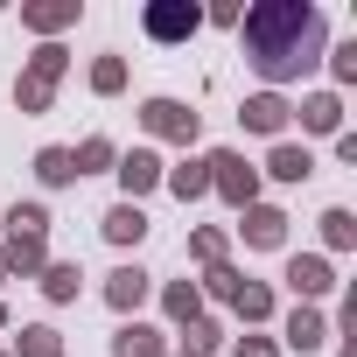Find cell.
<instances>
[{
    "mask_svg": "<svg viewBox=\"0 0 357 357\" xmlns=\"http://www.w3.org/2000/svg\"><path fill=\"white\" fill-rule=\"evenodd\" d=\"M245 50H252L266 84H287L322 56V15L308 0H266V8L245 15Z\"/></svg>",
    "mask_w": 357,
    "mask_h": 357,
    "instance_id": "obj_1",
    "label": "cell"
},
{
    "mask_svg": "<svg viewBox=\"0 0 357 357\" xmlns=\"http://www.w3.org/2000/svg\"><path fill=\"white\" fill-rule=\"evenodd\" d=\"M204 161H211V190H218L231 211H252V204H259V168H252L245 154L218 147V154H204Z\"/></svg>",
    "mask_w": 357,
    "mask_h": 357,
    "instance_id": "obj_2",
    "label": "cell"
},
{
    "mask_svg": "<svg viewBox=\"0 0 357 357\" xmlns=\"http://www.w3.org/2000/svg\"><path fill=\"white\" fill-rule=\"evenodd\" d=\"M70 70V56L56 50V43H43L36 56H29V70H22V84H15V98H22V112H50V98H56V77Z\"/></svg>",
    "mask_w": 357,
    "mask_h": 357,
    "instance_id": "obj_3",
    "label": "cell"
},
{
    "mask_svg": "<svg viewBox=\"0 0 357 357\" xmlns=\"http://www.w3.org/2000/svg\"><path fill=\"white\" fill-rule=\"evenodd\" d=\"M140 126H147L154 140H183V147L197 140V112H190L183 98H147V105H140Z\"/></svg>",
    "mask_w": 357,
    "mask_h": 357,
    "instance_id": "obj_4",
    "label": "cell"
},
{
    "mask_svg": "<svg viewBox=\"0 0 357 357\" xmlns=\"http://www.w3.org/2000/svg\"><path fill=\"white\" fill-rule=\"evenodd\" d=\"M197 22H204V8H190V0H154L147 8V36L154 43H183Z\"/></svg>",
    "mask_w": 357,
    "mask_h": 357,
    "instance_id": "obj_5",
    "label": "cell"
},
{
    "mask_svg": "<svg viewBox=\"0 0 357 357\" xmlns=\"http://www.w3.org/2000/svg\"><path fill=\"white\" fill-rule=\"evenodd\" d=\"M154 183H161V154H154V147L119 154V190H126V204H133V197H147Z\"/></svg>",
    "mask_w": 357,
    "mask_h": 357,
    "instance_id": "obj_6",
    "label": "cell"
},
{
    "mask_svg": "<svg viewBox=\"0 0 357 357\" xmlns=\"http://www.w3.org/2000/svg\"><path fill=\"white\" fill-rule=\"evenodd\" d=\"M287 287H294L301 301H315V294H329V287H336V273H329V259L294 252V259H287Z\"/></svg>",
    "mask_w": 357,
    "mask_h": 357,
    "instance_id": "obj_7",
    "label": "cell"
},
{
    "mask_svg": "<svg viewBox=\"0 0 357 357\" xmlns=\"http://www.w3.org/2000/svg\"><path fill=\"white\" fill-rule=\"evenodd\" d=\"M238 218H245V225H238V231H245V245H259V252H273V245L287 238V218H280L273 204H252V211H238Z\"/></svg>",
    "mask_w": 357,
    "mask_h": 357,
    "instance_id": "obj_8",
    "label": "cell"
},
{
    "mask_svg": "<svg viewBox=\"0 0 357 357\" xmlns=\"http://www.w3.org/2000/svg\"><path fill=\"white\" fill-rule=\"evenodd\" d=\"M43 266H50L43 238H29V231H8V252H0V273H43Z\"/></svg>",
    "mask_w": 357,
    "mask_h": 357,
    "instance_id": "obj_9",
    "label": "cell"
},
{
    "mask_svg": "<svg viewBox=\"0 0 357 357\" xmlns=\"http://www.w3.org/2000/svg\"><path fill=\"white\" fill-rule=\"evenodd\" d=\"M112 357H168V336L147 329V322H126V329L112 336Z\"/></svg>",
    "mask_w": 357,
    "mask_h": 357,
    "instance_id": "obj_10",
    "label": "cell"
},
{
    "mask_svg": "<svg viewBox=\"0 0 357 357\" xmlns=\"http://www.w3.org/2000/svg\"><path fill=\"white\" fill-rule=\"evenodd\" d=\"M238 119H245L252 133H280V126H287V98H280V91H259V98H245Z\"/></svg>",
    "mask_w": 357,
    "mask_h": 357,
    "instance_id": "obj_11",
    "label": "cell"
},
{
    "mask_svg": "<svg viewBox=\"0 0 357 357\" xmlns=\"http://www.w3.org/2000/svg\"><path fill=\"white\" fill-rule=\"evenodd\" d=\"M105 238H112V245H140V238H147V211H140V204H112V211H105Z\"/></svg>",
    "mask_w": 357,
    "mask_h": 357,
    "instance_id": "obj_12",
    "label": "cell"
},
{
    "mask_svg": "<svg viewBox=\"0 0 357 357\" xmlns=\"http://www.w3.org/2000/svg\"><path fill=\"white\" fill-rule=\"evenodd\" d=\"M105 301H112L119 315H133V308L147 301V273H140V266H119V273L105 280Z\"/></svg>",
    "mask_w": 357,
    "mask_h": 357,
    "instance_id": "obj_13",
    "label": "cell"
},
{
    "mask_svg": "<svg viewBox=\"0 0 357 357\" xmlns=\"http://www.w3.org/2000/svg\"><path fill=\"white\" fill-rule=\"evenodd\" d=\"M22 22H29L36 36H56V29L77 22V0H36V8H22Z\"/></svg>",
    "mask_w": 357,
    "mask_h": 357,
    "instance_id": "obj_14",
    "label": "cell"
},
{
    "mask_svg": "<svg viewBox=\"0 0 357 357\" xmlns=\"http://www.w3.org/2000/svg\"><path fill=\"white\" fill-rule=\"evenodd\" d=\"M266 175H280V183H308V175H315V161H308V147L280 140V147H273V161H266Z\"/></svg>",
    "mask_w": 357,
    "mask_h": 357,
    "instance_id": "obj_15",
    "label": "cell"
},
{
    "mask_svg": "<svg viewBox=\"0 0 357 357\" xmlns=\"http://www.w3.org/2000/svg\"><path fill=\"white\" fill-rule=\"evenodd\" d=\"M301 126H308V133H336V126H343V98H336V91H315V98L301 105Z\"/></svg>",
    "mask_w": 357,
    "mask_h": 357,
    "instance_id": "obj_16",
    "label": "cell"
},
{
    "mask_svg": "<svg viewBox=\"0 0 357 357\" xmlns=\"http://www.w3.org/2000/svg\"><path fill=\"white\" fill-rule=\"evenodd\" d=\"M322 336H329V322H322V308H308V301H301V308L287 315V343H294V350H315Z\"/></svg>",
    "mask_w": 357,
    "mask_h": 357,
    "instance_id": "obj_17",
    "label": "cell"
},
{
    "mask_svg": "<svg viewBox=\"0 0 357 357\" xmlns=\"http://www.w3.org/2000/svg\"><path fill=\"white\" fill-rule=\"evenodd\" d=\"M161 183H168L175 197H183V204H190V197H204V190H211V161H183V168H168Z\"/></svg>",
    "mask_w": 357,
    "mask_h": 357,
    "instance_id": "obj_18",
    "label": "cell"
},
{
    "mask_svg": "<svg viewBox=\"0 0 357 357\" xmlns=\"http://www.w3.org/2000/svg\"><path fill=\"white\" fill-rule=\"evenodd\" d=\"M15 357H63V336H56L50 322H29V329L15 336Z\"/></svg>",
    "mask_w": 357,
    "mask_h": 357,
    "instance_id": "obj_19",
    "label": "cell"
},
{
    "mask_svg": "<svg viewBox=\"0 0 357 357\" xmlns=\"http://www.w3.org/2000/svg\"><path fill=\"white\" fill-rule=\"evenodd\" d=\"M161 308H168V315H175V322H183V329H190V322H197V315H204V294H197V280H175V287H168V294H161Z\"/></svg>",
    "mask_w": 357,
    "mask_h": 357,
    "instance_id": "obj_20",
    "label": "cell"
},
{
    "mask_svg": "<svg viewBox=\"0 0 357 357\" xmlns=\"http://www.w3.org/2000/svg\"><path fill=\"white\" fill-rule=\"evenodd\" d=\"M231 308H238L245 322H266V315H273V287H259V280H238V294H231Z\"/></svg>",
    "mask_w": 357,
    "mask_h": 357,
    "instance_id": "obj_21",
    "label": "cell"
},
{
    "mask_svg": "<svg viewBox=\"0 0 357 357\" xmlns=\"http://www.w3.org/2000/svg\"><path fill=\"white\" fill-rule=\"evenodd\" d=\"M36 175H43L50 190H63L70 175H77V161H70V147H43V154H36Z\"/></svg>",
    "mask_w": 357,
    "mask_h": 357,
    "instance_id": "obj_22",
    "label": "cell"
},
{
    "mask_svg": "<svg viewBox=\"0 0 357 357\" xmlns=\"http://www.w3.org/2000/svg\"><path fill=\"white\" fill-rule=\"evenodd\" d=\"M43 294H50V301H77V266H70V259L43 266Z\"/></svg>",
    "mask_w": 357,
    "mask_h": 357,
    "instance_id": "obj_23",
    "label": "cell"
},
{
    "mask_svg": "<svg viewBox=\"0 0 357 357\" xmlns=\"http://www.w3.org/2000/svg\"><path fill=\"white\" fill-rule=\"evenodd\" d=\"M322 238H329L336 252H350V245H357V218H350V211H322Z\"/></svg>",
    "mask_w": 357,
    "mask_h": 357,
    "instance_id": "obj_24",
    "label": "cell"
},
{
    "mask_svg": "<svg viewBox=\"0 0 357 357\" xmlns=\"http://www.w3.org/2000/svg\"><path fill=\"white\" fill-rule=\"evenodd\" d=\"M183 343H190V357H211V350H218V343H225V329H218V322H211V315H197V322H190V329H183Z\"/></svg>",
    "mask_w": 357,
    "mask_h": 357,
    "instance_id": "obj_25",
    "label": "cell"
},
{
    "mask_svg": "<svg viewBox=\"0 0 357 357\" xmlns=\"http://www.w3.org/2000/svg\"><path fill=\"white\" fill-rule=\"evenodd\" d=\"M8 231H29V238H43V231H50V211H43V204H15V211H8Z\"/></svg>",
    "mask_w": 357,
    "mask_h": 357,
    "instance_id": "obj_26",
    "label": "cell"
},
{
    "mask_svg": "<svg viewBox=\"0 0 357 357\" xmlns=\"http://www.w3.org/2000/svg\"><path fill=\"white\" fill-rule=\"evenodd\" d=\"M119 84H126V63H119V56H98V63H91V91H105V98H112Z\"/></svg>",
    "mask_w": 357,
    "mask_h": 357,
    "instance_id": "obj_27",
    "label": "cell"
},
{
    "mask_svg": "<svg viewBox=\"0 0 357 357\" xmlns=\"http://www.w3.org/2000/svg\"><path fill=\"white\" fill-rule=\"evenodd\" d=\"M70 161H77V175H91V168H105V161H112V140H105V133H91Z\"/></svg>",
    "mask_w": 357,
    "mask_h": 357,
    "instance_id": "obj_28",
    "label": "cell"
},
{
    "mask_svg": "<svg viewBox=\"0 0 357 357\" xmlns=\"http://www.w3.org/2000/svg\"><path fill=\"white\" fill-rule=\"evenodd\" d=\"M197 294H218V301H231V294H238V273H231V266L218 259V266L204 273V287H197Z\"/></svg>",
    "mask_w": 357,
    "mask_h": 357,
    "instance_id": "obj_29",
    "label": "cell"
},
{
    "mask_svg": "<svg viewBox=\"0 0 357 357\" xmlns=\"http://www.w3.org/2000/svg\"><path fill=\"white\" fill-rule=\"evenodd\" d=\"M190 252H197L204 266H218V259H225V231H197V238H190Z\"/></svg>",
    "mask_w": 357,
    "mask_h": 357,
    "instance_id": "obj_30",
    "label": "cell"
},
{
    "mask_svg": "<svg viewBox=\"0 0 357 357\" xmlns=\"http://www.w3.org/2000/svg\"><path fill=\"white\" fill-rule=\"evenodd\" d=\"M329 70H336V84H350V77H357V43H343V50L329 56Z\"/></svg>",
    "mask_w": 357,
    "mask_h": 357,
    "instance_id": "obj_31",
    "label": "cell"
},
{
    "mask_svg": "<svg viewBox=\"0 0 357 357\" xmlns=\"http://www.w3.org/2000/svg\"><path fill=\"white\" fill-rule=\"evenodd\" d=\"M238 357H280V343H273V336H245V343H238Z\"/></svg>",
    "mask_w": 357,
    "mask_h": 357,
    "instance_id": "obj_32",
    "label": "cell"
},
{
    "mask_svg": "<svg viewBox=\"0 0 357 357\" xmlns=\"http://www.w3.org/2000/svg\"><path fill=\"white\" fill-rule=\"evenodd\" d=\"M0 322H8V308H0Z\"/></svg>",
    "mask_w": 357,
    "mask_h": 357,
    "instance_id": "obj_33",
    "label": "cell"
},
{
    "mask_svg": "<svg viewBox=\"0 0 357 357\" xmlns=\"http://www.w3.org/2000/svg\"><path fill=\"white\" fill-rule=\"evenodd\" d=\"M0 280H8V273H0Z\"/></svg>",
    "mask_w": 357,
    "mask_h": 357,
    "instance_id": "obj_34",
    "label": "cell"
}]
</instances>
